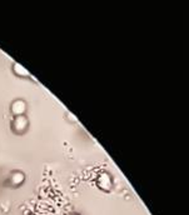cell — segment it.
Segmentation results:
<instances>
[{
    "instance_id": "cell-1",
    "label": "cell",
    "mask_w": 189,
    "mask_h": 215,
    "mask_svg": "<svg viewBox=\"0 0 189 215\" xmlns=\"http://www.w3.org/2000/svg\"><path fill=\"white\" fill-rule=\"evenodd\" d=\"M11 110L15 114H22L24 113V110H25V105H24V103L23 101H15L13 104V108Z\"/></svg>"
},
{
    "instance_id": "cell-2",
    "label": "cell",
    "mask_w": 189,
    "mask_h": 215,
    "mask_svg": "<svg viewBox=\"0 0 189 215\" xmlns=\"http://www.w3.org/2000/svg\"><path fill=\"white\" fill-rule=\"evenodd\" d=\"M14 125H15V128L18 130H23L26 126V119L23 118V116H19V118L15 119V124H14Z\"/></svg>"
},
{
    "instance_id": "cell-3",
    "label": "cell",
    "mask_w": 189,
    "mask_h": 215,
    "mask_svg": "<svg viewBox=\"0 0 189 215\" xmlns=\"http://www.w3.org/2000/svg\"><path fill=\"white\" fill-rule=\"evenodd\" d=\"M100 185H102V188H104V189H109L110 179L108 178V175H103V176H100Z\"/></svg>"
},
{
    "instance_id": "cell-4",
    "label": "cell",
    "mask_w": 189,
    "mask_h": 215,
    "mask_svg": "<svg viewBox=\"0 0 189 215\" xmlns=\"http://www.w3.org/2000/svg\"><path fill=\"white\" fill-rule=\"evenodd\" d=\"M23 179H24V176H23V174H20V173H18V174H14L13 175V178H11V180L15 184H19V183H22L23 182Z\"/></svg>"
},
{
    "instance_id": "cell-5",
    "label": "cell",
    "mask_w": 189,
    "mask_h": 215,
    "mask_svg": "<svg viewBox=\"0 0 189 215\" xmlns=\"http://www.w3.org/2000/svg\"><path fill=\"white\" fill-rule=\"evenodd\" d=\"M14 70H15L18 74H20V75H28V71L25 70L23 66H20L19 64H15V68H14Z\"/></svg>"
}]
</instances>
